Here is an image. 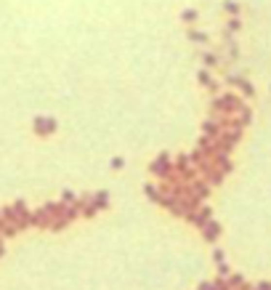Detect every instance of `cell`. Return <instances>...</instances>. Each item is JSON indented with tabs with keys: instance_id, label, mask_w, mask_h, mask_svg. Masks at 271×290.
<instances>
[{
	"instance_id": "1",
	"label": "cell",
	"mask_w": 271,
	"mask_h": 290,
	"mask_svg": "<svg viewBox=\"0 0 271 290\" xmlns=\"http://www.w3.org/2000/svg\"><path fill=\"white\" fill-rule=\"evenodd\" d=\"M35 128L37 130H48V133H51V130H56V120H37Z\"/></svg>"
},
{
	"instance_id": "2",
	"label": "cell",
	"mask_w": 271,
	"mask_h": 290,
	"mask_svg": "<svg viewBox=\"0 0 271 290\" xmlns=\"http://www.w3.org/2000/svg\"><path fill=\"white\" fill-rule=\"evenodd\" d=\"M216 235H218V226L216 224H205V237H207V240H213Z\"/></svg>"
}]
</instances>
